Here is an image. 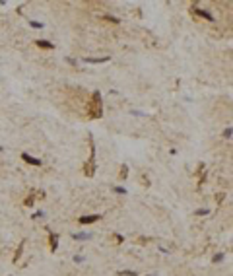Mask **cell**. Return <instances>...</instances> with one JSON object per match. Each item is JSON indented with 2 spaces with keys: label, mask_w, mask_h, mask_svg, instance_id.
I'll return each mask as SVG.
<instances>
[{
  "label": "cell",
  "mask_w": 233,
  "mask_h": 276,
  "mask_svg": "<svg viewBox=\"0 0 233 276\" xmlns=\"http://www.w3.org/2000/svg\"><path fill=\"white\" fill-rule=\"evenodd\" d=\"M29 26L35 27V29H41V27H45L43 24H41V21H35V19H33V21H29Z\"/></svg>",
  "instance_id": "cell-12"
},
{
  "label": "cell",
  "mask_w": 233,
  "mask_h": 276,
  "mask_svg": "<svg viewBox=\"0 0 233 276\" xmlns=\"http://www.w3.org/2000/svg\"><path fill=\"white\" fill-rule=\"evenodd\" d=\"M192 14H196V16H200V18L208 19V21H214V16H212V14L206 12V10H202V8H198V6H194V8H192Z\"/></svg>",
  "instance_id": "cell-4"
},
{
  "label": "cell",
  "mask_w": 233,
  "mask_h": 276,
  "mask_svg": "<svg viewBox=\"0 0 233 276\" xmlns=\"http://www.w3.org/2000/svg\"><path fill=\"white\" fill-rule=\"evenodd\" d=\"M103 19H107V21H111V24H119L121 19L115 18V16H109V14H103Z\"/></svg>",
  "instance_id": "cell-9"
},
{
  "label": "cell",
  "mask_w": 233,
  "mask_h": 276,
  "mask_svg": "<svg viewBox=\"0 0 233 276\" xmlns=\"http://www.w3.org/2000/svg\"><path fill=\"white\" fill-rule=\"evenodd\" d=\"M126 173H128V167H126V165H123V171H121V177H123V179H124V177H126Z\"/></svg>",
  "instance_id": "cell-17"
},
{
  "label": "cell",
  "mask_w": 233,
  "mask_h": 276,
  "mask_svg": "<svg viewBox=\"0 0 233 276\" xmlns=\"http://www.w3.org/2000/svg\"><path fill=\"white\" fill-rule=\"evenodd\" d=\"M223 136H225V138H231V127H227V129L223 130Z\"/></svg>",
  "instance_id": "cell-16"
},
{
  "label": "cell",
  "mask_w": 233,
  "mask_h": 276,
  "mask_svg": "<svg viewBox=\"0 0 233 276\" xmlns=\"http://www.w3.org/2000/svg\"><path fill=\"white\" fill-rule=\"evenodd\" d=\"M35 43H37V47H41V49H54V45H52L51 41H47V39H39Z\"/></svg>",
  "instance_id": "cell-7"
},
{
  "label": "cell",
  "mask_w": 233,
  "mask_h": 276,
  "mask_svg": "<svg viewBox=\"0 0 233 276\" xmlns=\"http://www.w3.org/2000/svg\"><path fill=\"white\" fill-rule=\"evenodd\" d=\"M99 218H101V214H88V216H82V218H80V224H84V226L95 224Z\"/></svg>",
  "instance_id": "cell-3"
},
{
  "label": "cell",
  "mask_w": 233,
  "mask_h": 276,
  "mask_svg": "<svg viewBox=\"0 0 233 276\" xmlns=\"http://www.w3.org/2000/svg\"><path fill=\"white\" fill-rule=\"evenodd\" d=\"M74 239H78V241H85V239H91V233H85V231H82V233H74Z\"/></svg>",
  "instance_id": "cell-8"
},
{
  "label": "cell",
  "mask_w": 233,
  "mask_h": 276,
  "mask_svg": "<svg viewBox=\"0 0 233 276\" xmlns=\"http://www.w3.org/2000/svg\"><path fill=\"white\" fill-rule=\"evenodd\" d=\"M68 62H70L72 66H76V64H78V60H76V58H70V57H68Z\"/></svg>",
  "instance_id": "cell-19"
},
{
  "label": "cell",
  "mask_w": 233,
  "mask_h": 276,
  "mask_svg": "<svg viewBox=\"0 0 233 276\" xmlns=\"http://www.w3.org/2000/svg\"><path fill=\"white\" fill-rule=\"evenodd\" d=\"M21 158H23V161H27L29 165H43L41 160H37V158H33V156H29V154H21Z\"/></svg>",
  "instance_id": "cell-5"
},
{
  "label": "cell",
  "mask_w": 233,
  "mask_h": 276,
  "mask_svg": "<svg viewBox=\"0 0 233 276\" xmlns=\"http://www.w3.org/2000/svg\"><path fill=\"white\" fill-rule=\"evenodd\" d=\"M88 115L91 119H97V117L103 115V105H101V91H93L91 93V101L90 107H88Z\"/></svg>",
  "instance_id": "cell-1"
},
{
  "label": "cell",
  "mask_w": 233,
  "mask_h": 276,
  "mask_svg": "<svg viewBox=\"0 0 233 276\" xmlns=\"http://www.w3.org/2000/svg\"><path fill=\"white\" fill-rule=\"evenodd\" d=\"M115 193H116V194H126L128 191H126L124 187H115Z\"/></svg>",
  "instance_id": "cell-13"
},
{
  "label": "cell",
  "mask_w": 233,
  "mask_h": 276,
  "mask_svg": "<svg viewBox=\"0 0 233 276\" xmlns=\"http://www.w3.org/2000/svg\"><path fill=\"white\" fill-rule=\"evenodd\" d=\"M74 261H76V263H84V257H82V255H76Z\"/></svg>",
  "instance_id": "cell-18"
},
{
  "label": "cell",
  "mask_w": 233,
  "mask_h": 276,
  "mask_svg": "<svg viewBox=\"0 0 233 276\" xmlns=\"http://www.w3.org/2000/svg\"><path fill=\"white\" fill-rule=\"evenodd\" d=\"M121 276H136V272L134 270H123V272H119Z\"/></svg>",
  "instance_id": "cell-14"
},
{
  "label": "cell",
  "mask_w": 233,
  "mask_h": 276,
  "mask_svg": "<svg viewBox=\"0 0 233 276\" xmlns=\"http://www.w3.org/2000/svg\"><path fill=\"white\" fill-rule=\"evenodd\" d=\"M51 247H52V249H57V247H58V235H51Z\"/></svg>",
  "instance_id": "cell-11"
},
{
  "label": "cell",
  "mask_w": 233,
  "mask_h": 276,
  "mask_svg": "<svg viewBox=\"0 0 233 276\" xmlns=\"http://www.w3.org/2000/svg\"><path fill=\"white\" fill-rule=\"evenodd\" d=\"M148 276H150V274H148Z\"/></svg>",
  "instance_id": "cell-20"
},
{
  "label": "cell",
  "mask_w": 233,
  "mask_h": 276,
  "mask_svg": "<svg viewBox=\"0 0 233 276\" xmlns=\"http://www.w3.org/2000/svg\"><path fill=\"white\" fill-rule=\"evenodd\" d=\"M220 261H223V253H218V255L214 257V263H220Z\"/></svg>",
  "instance_id": "cell-15"
},
{
  "label": "cell",
  "mask_w": 233,
  "mask_h": 276,
  "mask_svg": "<svg viewBox=\"0 0 233 276\" xmlns=\"http://www.w3.org/2000/svg\"><path fill=\"white\" fill-rule=\"evenodd\" d=\"M111 57H101V58H88L84 57V62H90V64H101V62H107Z\"/></svg>",
  "instance_id": "cell-6"
},
{
  "label": "cell",
  "mask_w": 233,
  "mask_h": 276,
  "mask_svg": "<svg viewBox=\"0 0 233 276\" xmlns=\"http://www.w3.org/2000/svg\"><path fill=\"white\" fill-rule=\"evenodd\" d=\"M90 144H91V156H90V160H88V163H85L84 167V171L85 175H93V171H95V146H93V138L90 136Z\"/></svg>",
  "instance_id": "cell-2"
},
{
  "label": "cell",
  "mask_w": 233,
  "mask_h": 276,
  "mask_svg": "<svg viewBox=\"0 0 233 276\" xmlns=\"http://www.w3.org/2000/svg\"><path fill=\"white\" fill-rule=\"evenodd\" d=\"M194 214H196V216H208L210 210H208V208H198V210H194Z\"/></svg>",
  "instance_id": "cell-10"
}]
</instances>
